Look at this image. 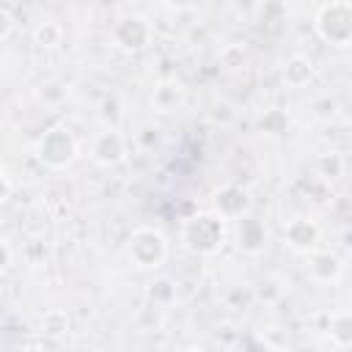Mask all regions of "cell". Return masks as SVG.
<instances>
[{"label": "cell", "mask_w": 352, "mask_h": 352, "mask_svg": "<svg viewBox=\"0 0 352 352\" xmlns=\"http://www.w3.org/2000/svg\"><path fill=\"white\" fill-rule=\"evenodd\" d=\"M226 220L214 212H195L182 223V245L195 256H217L226 248Z\"/></svg>", "instance_id": "obj_1"}, {"label": "cell", "mask_w": 352, "mask_h": 352, "mask_svg": "<svg viewBox=\"0 0 352 352\" xmlns=\"http://www.w3.org/2000/svg\"><path fill=\"white\" fill-rule=\"evenodd\" d=\"M314 74H316V69L308 55H292L283 63V82L289 88H305L314 80Z\"/></svg>", "instance_id": "obj_13"}, {"label": "cell", "mask_w": 352, "mask_h": 352, "mask_svg": "<svg viewBox=\"0 0 352 352\" xmlns=\"http://www.w3.org/2000/svg\"><path fill=\"white\" fill-rule=\"evenodd\" d=\"M327 338L336 349H349L352 346V314L346 308H338L327 316Z\"/></svg>", "instance_id": "obj_12"}, {"label": "cell", "mask_w": 352, "mask_h": 352, "mask_svg": "<svg viewBox=\"0 0 352 352\" xmlns=\"http://www.w3.org/2000/svg\"><path fill=\"white\" fill-rule=\"evenodd\" d=\"M184 99H187L184 82L168 77V80H160V82L151 88V94H148V107H151L154 113H160V116H170V113H176V110L184 104Z\"/></svg>", "instance_id": "obj_11"}, {"label": "cell", "mask_w": 352, "mask_h": 352, "mask_svg": "<svg viewBox=\"0 0 352 352\" xmlns=\"http://www.w3.org/2000/svg\"><path fill=\"white\" fill-rule=\"evenodd\" d=\"M258 129H261L264 135L278 138V135H283V132L289 129V116H286L280 107H272V110H267V113L258 118Z\"/></svg>", "instance_id": "obj_19"}, {"label": "cell", "mask_w": 352, "mask_h": 352, "mask_svg": "<svg viewBox=\"0 0 352 352\" xmlns=\"http://www.w3.org/2000/svg\"><path fill=\"white\" fill-rule=\"evenodd\" d=\"M168 236L154 226H138L126 236V258L132 267L154 272L168 261Z\"/></svg>", "instance_id": "obj_4"}, {"label": "cell", "mask_w": 352, "mask_h": 352, "mask_svg": "<svg viewBox=\"0 0 352 352\" xmlns=\"http://www.w3.org/2000/svg\"><path fill=\"white\" fill-rule=\"evenodd\" d=\"M322 242V228L311 214H294L283 226V245L300 256L316 250Z\"/></svg>", "instance_id": "obj_6"}, {"label": "cell", "mask_w": 352, "mask_h": 352, "mask_svg": "<svg viewBox=\"0 0 352 352\" xmlns=\"http://www.w3.org/2000/svg\"><path fill=\"white\" fill-rule=\"evenodd\" d=\"M261 286H267V292H264V289H256L253 294H256V297H261V300H267V302H272V300H278V297L283 294V289H280V280H278V278H264V280H261Z\"/></svg>", "instance_id": "obj_22"}, {"label": "cell", "mask_w": 352, "mask_h": 352, "mask_svg": "<svg viewBox=\"0 0 352 352\" xmlns=\"http://www.w3.org/2000/svg\"><path fill=\"white\" fill-rule=\"evenodd\" d=\"M316 173L324 179V182H336L344 176V157L338 151H327L316 160Z\"/></svg>", "instance_id": "obj_18"}, {"label": "cell", "mask_w": 352, "mask_h": 352, "mask_svg": "<svg viewBox=\"0 0 352 352\" xmlns=\"http://www.w3.org/2000/svg\"><path fill=\"white\" fill-rule=\"evenodd\" d=\"M36 160L50 168V170H63L69 168L77 154H80V143H77V135L72 132V126L66 124H52L50 129L41 132V138L36 140V148H33Z\"/></svg>", "instance_id": "obj_2"}, {"label": "cell", "mask_w": 352, "mask_h": 352, "mask_svg": "<svg viewBox=\"0 0 352 352\" xmlns=\"http://www.w3.org/2000/svg\"><path fill=\"white\" fill-rule=\"evenodd\" d=\"M66 85H60V82H47V85H41L38 88V99L44 102V104H60L63 99H66Z\"/></svg>", "instance_id": "obj_21"}, {"label": "cell", "mask_w": 352, "mask_h": 352, "mask_svg": "<svg viewBox=\"0 0 352 352\" xmlns=\"http://www.w3.org/2000/svg\"><path fill=\"white\" fill-rule=\"evenodd\" d=\"M102 126H110V129H118L121 121H124V107H121V99L116 94H104L102 102H99V110H96Z\"/></svg>", "instance_id": "obj_17"}, {"label": "cell", "mask_w": 352, "mask_h": 352, "mask_svg": "<svg viewBox=\"0 0 352 352\" xmlns=\"http://www.w3.org/2000/svg\"><path fill=\"white\" fill-rule=\"evenodd\" d=\"M170 8H176V11H187V8H192L195 6V0H165Z\"/></svg>", "instance_id": "obj_26"}, {"label": "cell", "mask_w": 352, "mask_h": 352, "mask_svg": "<svg viewBox=\"0 0 352 352\" xmlns=\"http://www.w3.org/2000/svg\"><path fill=\"white\" fill-rule=\"evenodd\" d=\"M33 44L38 50H55L63 44V28L55 19H44L33 28Z\"/></svg>", "instance_id": "obj_15"}, {"label": "cell", "mask_w": 352, "mask_h": 352, "mask_svg": "<svg viewBox=\"0 0 352 352\" xmlns=\"http://www.w3.org/2000/svg\"><path fill=\"white\" fill-rule=\"evenodd\" d=\"M314 33L319 36V41H324L336 50H346L352 44V6H349V0L322 3L316 16H314Z\"/></svg>", "instance_id": "obj_3"}, {"label": "cell", "mask_w": 352, "mask_h": 352, "mask_svg": "<svg viewBox=\"0 0 352 352\" xmlns=\"http://www.w3.org/2000/svg\"><path fill=\"white\" fill-rule=\"evenodd\" d=\"M14 28H16V19H14V14H11L8 8H3V6H0V41L11 38Z\"/></svg>", "instance_id": "obj_23"}, {"label": "cell", "mask_w": 352, "mask_h": 352, "mask_svg": "<svg viewBox=\"0 0 352 352\" xmlns=\"http://www.w3.org/2000/svg\"><path fill=\"white\" fill-rule=\"evenodd\" d=\"M14 195V179L0 168V206Z\"/></svg>", "instance_id": "obj_25"}, {"label": "cell", "mask_w": 352, "mask_h": 352, "mask_svg": "<svg viewBox=\"0 0 352 352\" xmlns=\"http://www.w3.org/2000/svg\"><path fill=\"white\" fill-rule=\"evenodd\" d=\"M250 209H253V198L239 184H223V187H217L212 192V212L220 214L226 223L228 220L234 223V220L250 214Z\"/></svg>", "instance_id": "obj_8"}, {"label": "cell", "mask_w": 352, "mask_h": 352, "mask_svg": "<svg viewBox=\"0 0 352 352\" xmlns=\"http://www.w3.org/2000/svg\"><path fill=\"white\" fill-rule=\"evenodd\" d=\"M248 63V50H245V44H226L223 50H220V66L223 69H228V72H234V69H242Z\"/></svg>", "instance_id": "obj_20"}, {"label": "cell", "mask_w": 352, "mask_h": 352, "mask_svg": "<svg viewBox=\"0 0 352 352\" xmlns=\"http://www.w3.org/2000/svg\"><path fill=\"white\" fill-rule=\"evenodd\" d=\"M234 223H236V231H234L236 248L245 256H261L267 250V242H270V234H267L264 220H258L253 214H245V217H239Z\"/></svg>", "instance_id": "obj_9"}, {"label": "cell", "mask_w": 352, "mask_h": 352, "mask_svg": "<svg viewBox=\"0 0 352 352\" xmlns=\"http://www.w3.org/2000/svg\"><path fill=\"white\" fill-rule=\"evenodd\" d=\"M41 333L44 336H50V338H60V336H66L69 330H72V319H69V314L63 311V308H50L44 316H41Z\"/></svg>", "instance_id": "obj_16"}, {"label": "cell", "mask_w": 352, "mask_h": 352, "mask_svg": "<svg viewBox=\"0 0 352 352\" xmlns=\"http://www.w3.org/2000/svg\"><path fill=\"white\" fill-rule=\"evenodd\" d=\"M11 264H14V248L0 236V275H3V272H8V270H11Z\"/></svg>", "instance_id": "obj_24"}, {"label": "cell", "mask_w": 352, "mask_h": 352, "mask_svg": "<svg viewBox=\"0 0 352 352\" xmlns=\"http://www.w3.org/2000/svg\"><path fill=\"white\" fill-rule=\"evenodd\" d=\"M322 3H330V0H322Z\"/></svg>", "instance_id": "obj_27"}, {"label": "cell", "mask_w": 352, "mask_h": 352, "mask_svg": "<svg viewBox=\"0 0 352 352\" xmlns=\"http://www.w3.org/2000/svg\"><path fill=\"white\" fill-rule=\"evenodd\" d=\"M146 297L154 302V308H168V305L176 302L179 292H176V283H173L170 278L160 275V278H154V280L146 286Z\"/></svg>", "instance_id": "obj_14"}, {"label": "cell", "mask_w": 352, "mask_h": 352, "mask_svg": "<svg viewBox=\"0 0 352 352\" xmlns=\"http://www.w3.org/2000/svg\"><path fill=\"white\" fill-rule=\"evenodd\" d=\"M154 38V28L151 22L138 14V11H126L121 16H116V22L110 25V41L121 50V52H143Z\"/></svg>", "instance_id": "obj_5"}, {"label": "cell", "mask_w": 352, "mask_h": 352, "mask_svg": "<svg viewBox=\"0 0 352 352\" xmlns=\"http://www.w3.org/2000/svg\"><path fill=\"white\" fill-rule=\"evenodd\" d=\"M308 256V264H305V272L314 283H336L341 275H344V258L333 250H324V248H316Z\"/></svg>", "instance_id": "obj_10"}, {"label": "cell", "mask_w": 352, "mask_h": 352, "mask_svg": "<svg viewBox=\"0 0 352 352\" xmlns=\"http://www.w3.org/2000/svg\"><path fill=\"white\" fill-rule=\"evenodd\" d=\"M88 157L99 168H116V165H121L126 160V140H124V135L118 129L102 126V132H96L91 138Z\"/></svg>", "instance_id": "obj_7"}]
</instances>
